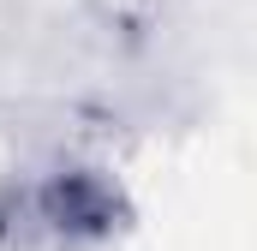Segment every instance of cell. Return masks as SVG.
I'll return each instance as SVG.
<instances>
[{"label": "cell", "mask_w": 257, "mask_h": 251, "mask_svg": "<svg viewBox=\"0 0 257 251\" xmlns=\"http://www.w3.org/2000/svg\"><path fill=\"white\" fill-rule=\"evenodd\" d=\"M78 12H84V24H90L108 48L144 54V48H156V42L174 30L180 0H78Z\"/></svg>", "instance_id": "cell-2"}, {"label": "cell", "mask_w": 257, "mask_h": 251, "mask_svg": "<svg viewBox=\"0 0 257 251\" xmlns=\"http://www.w3.org/2000/svg\"><path fill=\"white\" fill-rule=\"evenodd\" d=\"M126 215L120 186L90 162H54L36 180L0 191V239L12 251H90Z\"/></svg>", "instance_id": "cell-1"}]
</instances>
